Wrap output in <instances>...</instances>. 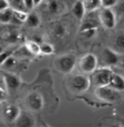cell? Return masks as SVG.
I'll list each match as a JSON object with an SVG mask.
<instances>
[{"instance_id": "cell-3", "label": "cell", "mask_w": 124, "mask_h": 127, "mask_svg": "<svg viewBox=\"0 0 124 127\" xmlns=\"http://www.w3.org/2000/svg\"><path fill=\"white\" fill-rule=\"evenodd\" d=\"M113 74L114 73L108 68H102L97 69L93 74L91 81L97 87L109 86V84H110L111 81V78H112Z\"/></svg>"}, {"instance_id": "cell-17", "label": "cell", "mask_w": 124, "mask_h": 127, "mask_svg": "<svg viewBox=\"0 0 124 127\" xmlns=\"http://www.w3.org/2000/svg\"><path fill=\"white\" fill-rule=\"evenodd\" d=\"M25 47L28 50V52L32 55H38L41 54V49H40V44L36 42L35 41H28L26 42Z\"/></svg>"}, {"instance_id": "cell-32", "label": "cell", "mask_w": 124, "mask_h": 127, "mask_svg": "<svg viewBox=\"0 0 124 127\" xmlns=\"http://www.w3.org/2000/svg\"><path fill=\"white\" fill-rule=\"evenodd\" d=\"M33 1H34V4L35 5H38L39 3H40L41 2L43 1V0H33Z\"/></svg>"}, {"instance_id": "cell-20", "label": "cell", "mask_w": 124, "mask_h": 127, "mask_svg": "<svg viewBox=\"0 0 124 127\" xmlns=\"http://www.w3.org/2000/svg\"><path fill=\"white\" fill-rule=\"evenodd\" d=\"M114 47L116 52H124V34H119L116 37L114 42Z\"/></svg>"}, {"instance_id": "cell-25", "label": "cell", "mask_w": 124, "mask_h": 127, "mask_svg": "<svg viewBox=\"0 0 124 127\" xmlns=\"http://www.w3.org/2000/svg\"><path fill=\"white\" fill-rule=\"evenodd\" d=\"M117 0H101L102 6L104 8H111L117 3Z\"/></svg>"}, {"instance_id": "cell-35", "label": "cell", "mask_w": 124, "mask_h": 127, "mask_svg": "<svg viewBox=\"0 0 124 127\" xmlns=\"http://www.w3.org/2000/svg\"><path fill=\"white\" fill-rule=\"evenodd\" d=\"M43 127H47V126H43Z\"/></svg>"}, {"instance_id": "cell-2", "label": "cell", "mask_w": 124, "mask_h": 127, "mask_svg": "<svg viewBox=\"0 0 124 127\" xmlns=\"http://www.w3.org/2000/svg\"><path fill=\"white\" fill-rule=\"evenodd\" d=\"M91 81L88 77L83 75H76L71 76L69 80L70 89L75 93H82L86 92L90 87Z\"/></svg>"}, {"instance_id": "cell-14", "label": "cell", "mask_w": 124, "mask_h": 127, "mask_svg": "<svg viewBox=\"0 0 124 127\" xmlns=\"http://www.w3.org/2000/svg\"><path fill=\"white\" fill-rule=\"evenodd\" d=\"M99 26V21L93 17H88L87 19L83 20V22L81 25L80 31L81 32H85V31L91 30V29H97Z\"/></svg>"}, {"instance_id": "cell-33", "label": "cell", "mask_w": 124, "mask_h": 127, "mask_svg": "<svg viewBox=\"0 0 124 127\" xmlns=\"http://www.w3.org/2000/svg\"><path fill=\"white\" fill-rule=\"evenodd\" d=\"M108 127H122V126H119V125H111V126H109Z\"/></svg>"}, {"instance_id": "cell-12", "label": "cell", "mask_w": 124, "mask_h": 127, "mask_svg": "<svg viewBox=\"0 0 124 127\" xmlns=\"http://www.w3.org/2000/svg\"><path fill=\"white\" fill-rule=\"evenodd\" d=\"M109 87L113 88L114 90L117 92H123L124 91V78L123 76L117 74H113L112 78Z\"/></svg>"}, {"instance_id": "cell-7", "label": "cell", "mask_w": 124, "mask_h": 127, "mask_svg": "<svg viewBox=\"0 0 124 127\" xmlns=\"http://www.w3.org/2000/svg\"><path fill=\"white\" fill-rule=\"evenodd\" d=\"M26 103L28 108L34 112H38L43 107V98L40 93L32 92L29 93L26 98Z\"/></svg>"}, {"instance_id": "cell-10", "label": "cell", "mask_w": 124, "mask_h": 127, "mask_svg": "<svg viewBox=\"0 0 124 127\" xmlns=\"http://www.w3.org/2000/svg\"><path fill=\"white\" fill-rule=\"evenodd\" d=\"M20 109L16 105L9 104L5 106L3 109V117L5 119L6 121L10 123H14L20 114Z\"/></svg>"}, {"instance_id": "cell-24", "label": "cell", "mask_w": 124, "mask_h": 127, "mask_svg": "<svg viewBox=\"0 0 124 127\" xmlns=\"http://www.w3.org/2000/svg\"><path fill=\"white\" fill-rule=\"evenodd\" d=\"M54 33L57 36H63L65 34V27L63 26H61V25H56L55 29H54Z\"/></svg>"}, {"instance_id": "cell-29", "label": "cell", "mask_w": 124, "mask_h": 127, "mask_svg": "<svg viewBox=\"0 0 124 127\" xmlns=\"http://www.w3.org/2000/svg\"><path fill=\"white\" fill-rule=\"evenodd\" d=\"M117 10L119 14L124 15V0H122L117 6Z\"/></svg>"}, {"instance_id": "cell-4", "label": "cell", "mask_w": 124, "mask_h": 127, "mask_svg": "<svg viewBox=\"0 0 124 127\" xmlns=\"http://www.w3.org/2000/svg\"><path fill=\"white\" fill-rule=\"evenodd\" d=\"M95 95L97 97L107 103H115L121 98V93L111 88L109 86L97 87L95 90Z\"/></svg>"}, {"instance_id": "cell-8", "label": "cell", "mask_w": 124, "mask_h": 127, "mask_svg": "<svg viewBox=\"0 0 124 127\" xmlns=\"http://www.w3.org/2000/svg\"><path fill=\"white\" fill-rule=\"evenodd\" d=\"M2 72H3V77H4L7 91L10 92V93L15 92L20 87V84H21L20 78L18 75H16L15 74L9 72V71L4 70V71H2Z\"/></svg>"}, {"instance_id": "cell-19", "label": "cell", "mask_w": 124, "mask_h": 127, "mask_svg": "<svg viewBox=\"0 0 124 127\" xmlns=\"http://www.w3.org/2000/svg\"><path fill=\"white\" fill-rule=\"evenodd\" d=\"M9 3L10 9L13 10H17V11H23L27 12L24 6L23 0H6Z\"/></svg>"}, {"instance_id": "cell-23", "label": "cell", "mask_w": 124, "mask_h": 127, "mask_svg": "<svg viewBox=\"0 0 124 127\" xmlns=\"http://www.w3.org/2000/svg\"><path fill=\"white\" fill-rule=\"evenodd\" d=\"M13 53H14V50L10 49V50L3 51L2 54H0V66H2V65L3 64V63H4L10 56L13 55Z\"/></svg>"}, {"instance_id": "cell-28", "label": "cell", "mask_w": 124, "mask_h": 127, "mask_svg": "<svg viewBox=\"0 0 124 127\" xmlns=\"http://www.w3.org/2000/svg\"><path fill=\"white\" fill-rule=\"evenodd\" d=\"M0 89L7 91V89H6L4 77H3V72H2V71H0Z\"/></svg>"}, {"instance_id": "cell-9", "label": "cell", "mask_w": 124, "mask_h": 127, "mask_svg": "<svg viewBox=\"0 0 124 127\" xmlns=\"http://www.w3.org/2000/svg\"><path fill=\"white\" fill-rule=\"evenodd\" d=\"M35 118L32 114L28 112H20L19 117L14 121L16 127H34Z\"/></svg>"}, {"instance_id": "cell-13", "label": "cell", "mask_w": 124, "mask_h": 127, "mask_svg": "<svg viewBox=\"0 0 124 127\" xmlns=\"http://www.w3.org/2000/svg\"><path fill=\"white\" fill-rule=\"evenodd\" d=\"M72 14L76 17V20H82L84 18L86 13V9L84 7L83 2L82 1H76L75 4L72 7Z\"/></svg>"}, {"instance_id": "cell-30", "label": "cell", "mask_w": 124, "mask_h": 127, "mask_svg": "<svg viewBox=\"0 0 124 127\" xmlns=\"http://www.w3.org/2000/svg\"><path fill=\"white\" fill-rule=\"evenodd\" d=\"M8 8H9L8 2L6 0H0V11H3Z\"/></svg>"}, {"instance_id": "cell-16", "label": "cell", "mask_w": 124, "mask_h": 127, "mask_svg": "<svg viewBox=\"0 0 124 127\" xmlns=\"http://www.w3.org/2000/svg\"><path fill=\"white\" fill-rule=\"evenodd\" d=\"M14 16V10L10 8H8L3 11H0V23L7 24L11 23V20Z\"/></svg>"}, {"instance_id": "cell-22", "label": "cell", "mask_w": 124, "mask_h": 127, "mask_svg": "<svg viewBox=\"0 0 124 127\" xmlns=\"http://www.w3.org/2000/svg\"><path fill=\"white\" fill-rule=\"evenodd\" d=\"M15 64H16L15 59H14L13 56H10L9 58L4 63H3V64L2 65L1 67L3 69H10L13 68L14 65H15Z\"/></svg>"}, {"instance_id": "cell-15", "label": "cell", "mask_w": 124, "mask_h": 127, "mask_svg": "<svg viewBox=\"0 0 124 127\" xmlns=\"http://www.w3.org/2000/svg\"><path fill=\"white\" fill-rule=\"evenodd\" d=\"M82 2H83L86 12L88 13L95 11L96 9H100V6H102L101 0H83Z\"/></svg>"}, {"instance_id": "cell-21", "label": "cell", "mask_w": 124, "mask_h": 127, "mask_svg": "<svg viewBox=\"0 0 124 127\" xmlns=\"http://www.w3.org/2000/svg\"><path fill=\"white\" fill-rule=\"evenodd\" d=\"M40 49H41V54H52L54 53V48L52 45H50L49 43H41L40 44Z\"/></svg>"}, {"instance_id": "cell-26", "label": "cell", "mask_w": 124, "mask_h": 127, "mask_svg": "<svg viewBox=\"0 0 124 127\" xmlns=\"http://www.w3.org/2000/svg\"><path fill=\"white\" fill-rule=\"evenodd\" d=\"M96 31H97V29L88 30V31H85V32H82V34L85 37H87V38H92V37H94V36H95Z\"/></svg>"}, {"instance_id": "cell-6", "label": "cell", "mask_w": 124, "mask_h": 127, "mask_svg": "<svg viewBox=\"0 0 124 127\" xmlns=\"http://www.w3.org/2000/svg\"><path fill=\"white\" fill-rule=\"evenodd\" d=\"M97 64L98 61L95 55L88 54L80 59L79 68L84 73H94L96 70Z\"/></svg>"}, {"instance_id": "cell-34", "label": "cell", "mask_w": 124, "mask_h": 127, "mask_svg": "<svg viewBox=\"0 0 124 127\" xmlns=\"http://www.w3.org/2000/svg\"><path fill=\"white\" fill-rule=\"evenodd\" d=\"M3 51H4V50H3V47H2V46H0V54H2V53H3Z\"/></svg>"}, {"instance_id": "cell-1", "label": "cell", "mask_w": 124, "mask_h": 127, "mask_svg": "<svg viewBox=\"0 0 124 127\" xmlns=\"http://www.w3.org/2000/svg\"><path fill=\"white\" fill-rule=\"evenodd\" d=\"M76 64V58L73 54H64L55 59L54 64L57 70L63 74L71 72Z\"/></svg>"}, {"instance_id": "cell-5", "label": "cell", "mask_w": 124, "mask_h": 127, "mask_svg": "<svg viewBox=\"0 0 124 127\" xmlns=\"http://www.w3.org/2000/svg\"><path fill=\"white\" fill-rule=\"evenodd\" d=\"M99 20L107 29H112L116 26V15L111 8H103L99 14Z\"/></svg>"}, {"instance_id": "cell-27", "label": "cell", "mask_w": 124, "mask_h": 127, "mask_svg": "<svg viewBox=\"0 0 124 127\" xmlns=\"http://www.w3.org/2000/svg\"><path fill=\"white\" fill-rule=\"evenodd\" d=\"M23 3H24V6H25V8H26V11L32 9V8L35 6L33 0H23Z\"/></svg>"}, {"instance_id": "cell-18", "label": "cell", "mask_w": 124, "mask_h": 127, "mask_svg": "<svg viewBox=\"0 0 124 127\" xmlns=\"http://www.w3.org/2000/svg\"><path fill=\"white\" fill-rule=\"evenodd\" d=\"M25 23L26 24V26H29V27H37L38 26V25L40 24V19H39L38 15L35 13H31L28 14L27 18H26V20Z\"/></svg>"}, {"instance_id": "cell-11", "label": "cell", "mask_w": 124, "mask_h": 127, "mask_svg": "<svg viewBox=\"0 0 124 127\" xmlns=\"http://www.w3.org/2000/svg\"><path fill=\"white\" fill-rule=\"evenodd\" d=\"M103 62L107 65H115L118 63L119 56L115 50L111 48H105L102 53Z\"/></svg>"}, {"instance_id": "cell-31", "label": "cell", "mask_w": 124, "mask_h": 127, "mask_svg": "<svg viewBox=\"0 0 124 127\" xmlns=\"http://www.w3.org/2000/svg\"><path fill=\"white\" fill-rule=\"evenodd\" d=\"M6 98V91L0 89V101H3Z\"/></svg>"}]
</instances>
